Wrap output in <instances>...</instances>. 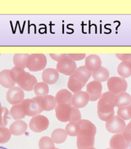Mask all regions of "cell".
Instances as JSON below:
<instances>
[{
	"mask_svg": "<svg viewBox=\"0 0 131 149\" xmlns=\"http://www.w3.org/2000/svg\"><path fill=\"white\" fill-rule=\"evenodd\" d=\"M116 95L111 92H104L97 103V112L100 113H108L114 111V99Z\"/></svg>",
	"mask_w": 131,
	"mask_h": 149,
	"instance_id": "cell-1",
	"label": "cell"
},
{
	"mask_svg": "<svg viewBox=\"0 0 131 149\" xmlns=\"http://www.w3.org/2000/svg\"><path fill=\"white\" fill-rule=\"evenodd\" d=\"M48 60L45 55L42 53L30 54L27 60L26 68L31 72H38L45 68Z\"/></svg>",
	"mask_w": 131,
	"mask_h": 149,
	"instance_id": "cell-2",
	"label": "cell"
},
{
	"mask_svg": "<svg viewBox=\"0 0 131 149\" xmlns=\"http://www.w3.org/2000/svg\"><path fill=\"white\" fill-rule=\"evenodd\" d=\"M16 83L23 91H32L34 90L35 86L37 83V79L34 75L24 71L17 76Z\"/></svg>",
	"mask_w": 131,
	"mask_h": 149,
	"instance_id": "cell-3",
	"label": "cell"
},
{
	"mask_svg": "<svg viewBox=\"0 0 131 149\" xmlns=\"http://www.w3.org/2000/svg\"><path fill=\"white\" fill-rule=\"evenodd\" d=\"M77 68L76 62L72 60L67 54H66L61 60H59L56 65V70L59 73L69 76L74 74Z\"/></svg>",
	"mask_w": 131,
	"mask_h": 149,
	"instance_id": "cell-4",
	"label": "cell"
},
{
	"mask_svg": "<svg viewBox=\"0 0 131 149\" xmlns=\"http://www.w3.org/2000/svg\"><path fill=\"white\" fill-rule=\"evenodd\" d=\"M107 86H108L109 92L114 94V95H117L120 93L125 92V91L127 90L128 84L125 79L122 77L113 76V77L109 78L107 83Z\"/></svg>",
	"mask_w": 131,
	"mask_h": 149,
	"instance_id": "cell-5",
	"label": "cell"
},
{
	"mask_svg": "<svg viewBox=\"0 0 131 149\" xmlns=\"http://www.w3.org/2000/svg\"><path fill=\"white\" fill-rule=\"evenodd\" d=\"M95 136L91 132L80 130L77 136V149H90L94 147Z\"/></svg>",
	"mask_w": 131,
	"mask_h": 149,
	"instance_id": "cell-6",
	"label": "cell"
},
{
	"mask_svg": "<svg viewBox=\"0 0 131 149\" xmlns=\"http://www.w3.org/2000/svg\"><path fill=\"white\" fill-rule=\"evenodd\" d=\"M29 128L32 132H41L47 130L49 126L48 118L41 114L32 117L29 121Z\"/></svg>",
	"mask_w": 131,
	"mask_h": 149,
	"instance_id": "cell-7",
	"label": "cell"
},
{
	"mask_svg": "<svg viewBox=\"0 0 131 149\" xmlns=\"http://www.w3.org/2000/svg\"><path fill=\"white\" fill-rule=\"evenodd\" d=\"M6 100L13 106L19 105L25 100V93L19 86H14L6 92Z\"/></svg>",
	"mask_w": 131,
	"mask_h": 149,
	"instance_id": "cell-8",
	"label": "cell"
},
{
	"mask_svg": "<svg viewBox=\"0 0 131 149\" xmlns=\"http://www.w3.org/2000/svg\"><path fill=\"white\" fill-rule=\"evenodd\" d=\"M37 103L40 106V111H51L52 109H55L57 103L55 102V98L52 95H46L43 97L36 96L33 97Z\"/></svg>",
	"mask_w": 131,
	"mask_h": 149,
	"instance_id": "cell-9",
	"label": "cell"
},
{
	"mask_svg": "<svg viewBox=\"0 0 131 149\" xmlns=\"http://www.w3.org/2000/svg\"><path fill=\"white\" fill-rule=\"evenodd\" d=\"M125 127V120L119 117V116H113L109 120L106 122V129L111 133L118 134L123 132Z\"/></svg>",
	"mask_w": 131,
	"mask_h": 149,
	"instance_id": "cell-10",
	"label": "cell"
},
{
	"mask_svg": "<svg viewBox=\"0 0 131 149\" xmlns=\"http://www.w3.org/2000/svg\"><path fill=\"white\" fill-rule=\"evenodd\" d=\"M21 109L26 116L34 117L36 115L40 114V109L39 105L33 98H27L21 103Z\"/></svg>",
	"mask_w": 131,
	"mask_h": 149,
	"instance_id": "cell-11",
	"label": "cell"
},
{
	"mask_svg": "<svg viewBox=\"0 0 131 149\" xmlns=\"http://www.w3.org/2000/svg\"><path fill=\"white\" fill-rule=\"evenodd\" d=\"M103 86L101 83L97 81H92L86 86V92L89 96V101L95 102L100 99L102 95Z\"/></svg>",
	"mask_w": 131,
	"mask_h": 149,
	"instance_id": "cell-12",
	"label": "cell"
},
{
	"mask_svg": "<svg viewBox=\"0 0 131 149\" xmlns=\"http://www.w3.org/2000/svg\"><path fill=\"white\" fill-rule=\"evenodd\" d=\"M55 116L59 121L66 122L70 121L72 113V105L70 104H61L55 107Z\"/></svg>",
	"mask_w": 131,
	"mask_h": 149,
	"instance_id": "cell-13",
	"label": "cell"
},
{
	"mask_svg": "<svg viewBox=\"0 0 131 149\" xmlns=\"http://www.w3.org/2000/svg\"><path fill=\"white\" fill-rule=\"evenodd\" d=\"M89 102V96H88L87 92L81 91L74 93L72 96L71 105L74 107H76L77 109L83 108L88 105Z\"/></svg>",
	"mask_w": 131,
	"mask_h": 149,
	"instance_id": "cell-14",
	"label": "cell"
},
{
	"mask_svg": "<svg viewBox=\"0 0 131 149\" xmlns=\"http://www.w3.org/2000/svg\"><path fill=\"white\" fill-rule=\"evenodd\" d=\"M85 67L90 72H95L98 71L102 67V61L99 56L92 54L85 57Z\"/></svg>",
	"mask_w": 131,
	"mask_h": 149,
	"instance_id": "cell-15",
	"label": "cell"
},
{
	"mask_svg": "<svg viewBox=\"0 0 131 149\" xmlns=\"http://www.w3.org/2000/svg\"><path fill=\"white\" fill-rule=\"evenodd\" d=\"M59 73L56 69L47 68L43 70L42 73V79L43 82L48 85H52L59 80Z\"/></svg>",
	"mask_w": 131,
	"mask_h": 149,
	"instance_id": "cell-16",
	"label": "cell"
},
{
	"mask_svg": "<svg viewBox=\"0 0 131 149\" xmlns=\"http://www.w3.org/2000/svg\"><path fill=\"white\" fill-rule=\"evenodd\" d=\"M111 149H127L129 144L123 136V135L118 133L114 135L109 142Z\"/></svg>",
	"mask_w": 131,
	"mask_h": 149,
	"instance_id": "cell-17",
	"label": "cell"
},
{
	"mask_svg": "<svg viewBox=\"0 0 131 149\" xmlns=\"http://www.w3.org/2000/svg\"><path fill=\"white\" fill-rule=\"evenodd\" d=\"M73 75L77 79V80L80 81L85 86L89 79V78L92 76V72L87 70V68L85 66H81L77 68V70L73 74Z\"/></svg>",
	"mask_w": 131,
	"mask_h": 149,
	"instance_id": "cell-18",
	"label": "cell"
},
{
	"mask_svg": "<svg viewBox=\"0 0 131 149\" xmlns=\"http://www.w3.org/2000/svg\"><path fill=\"white\" fill-rule=\"evenodd\" d=\"M72 93L66 89H61L57 92L56 95L54 96L55 102L57 105L61 104H70L71 105Z\"/></svg>",
	"mask_w": 131,
	"mask_h": 149,
	"instance_id": "cell-19",
	"label": "cell"
},
{
	"mask_svg": "<svg viewBox=\"0 0 131 149\" xmlns=\"http://www.w3.org/2000/svg\"><path fill=\"white\" fill-rule=\"evenodd\" d=\"M27 128L28 125L25 121H23L22 120H17L11 124L10 127V131L11 134L14 136H21L26 132Z\"/></svg>",
	"mask_w": 131,
	"mask_h": 149,
	"instance_id": "cell-20",
	"label": "cell"
},
{
	"mask_svg": "<svg viewBox=\"0 0 131 149\" xmlns=\"http://www.w3.org/2000/svg\"><path fill=\"white\" fill-rule=\"evenodd\" d=\"M15 82L12 80L11 77L10 75V70L5 69L0 72V85L5 88L10 89L11 87L15 86Z\"/></svg>",
	"mask_w": 131,
	"mask_h": 149,
	"instance_id": "cell-21",
	"label": "cell"
},
{
	"mask_svg": "<svg viewBox=\"0 0 131 149\" xmlns=\"http://www.w3.org/2000/svg\"><path fill=\"white\" fill-rule=\"evenodd\" d=\"M131 95L126 92H123L116 95L114 99V106L118 108L130 106Z\"/></svg>",
	"mask_w": 131,
	"mask_h": 149,
	"instance_id": "cell-22",
	"label": "cell"
},
{
	"mask_svg": "<svg viewBox=\"0 0 131 149\" xmlns=\"http://www.w3.org/2000/svg\"><path fill=\"white\" fill-rule=\"evenodd\" d=\"M117 72L123 79L130 77L131 75V63L129 61H122L117 68Z\"/></svg>",
	"mask_w": 131,
	"mask_h": 149,
	"instance_id": "cell-23",
	"label": "cell"
},
{
	"mask_svg": "<svg viewBox=\"0 0 131 149\" xmlns=\"http://www.w3.org/2000/svg\"><path fill=\"white\" fill-rule=\"evenodd\" d=\"M109 71L104 67H101L98 71L92 73V76L95 81L97 82H106L109 79Z\"/></svg>",
	"mask_w": 131,
	"mask_h": 149,
	"instance_id": "cell-24",
	"label": "cell"
},
{
	"mask_svg": "<svg viewBox=\"0 0 131 149\" xmlns=\"http://www.w3.org/2000/svg\"><path fill=\"white\" fill-rule=\"evenodd\" d=\"M68 135L66 134L65 129H56L51 133V139L54 141V143H64L67 138Z\"/></svg>",
	"mask_w": 131,
	"mask_h": 149,
	"instance_id": "cell-25",
	"label": "cell"
},
{
	"mask_svg": "<svg viewBox=\"0 0 131 149\" xmlns=\"http://www.w3.org/2000/svg\"><path fill=\"white\" fill-rule=\"evenodd\" d=\"M29 55L28 53H17L14 55L13 62L16 67L25 69L26 68V63Z\"/></svg>",
	"mask_w": 131,
	"mask_h": 149,
	"instance_id": "cell-26",
	"label": "cell"
},
{
	"mask_svg": "<svg viewBox=\"0 0 131 149\" xmlns=\"http://www.w3.org/2000/svg\"><path fill=\"white\" fill-rule=\"evenodd\" d=\"M67 86H68L69 90L70 91L76 93V92L81 91V89L84 87V85L81 83L80 81L77 80V79L72 74L69 78L68 83H67Z\"/></svg>",
	"mask_w": 131,
	"mask_h": 149,
	"instance_id": "cell-27",
	"label": "cell"
},
{
	"mask_svg": "<svg viewBox=\"0 0 131 149\" xmlns=\"http://www.w3.org/2000/svg\"><path fill=\"white\" fill-rule=\"evenodd\" d=\"M77 123H78L79 126H80V130L91 132L94 136H96V133H97V127L95 126L94 124L91 122L90 120H80Z\"/></svg>",
	"mask_w": 131,
	"mask_h": 149,
	"instance_id": "cell-28",
	"label": "cell"
},
{
	"mask_svg": "<svg viewBox=\"0 0 131 149\" xmlns=\"http://www.w3.org/2000/svg\"><path fill=\"white\" fill-rule=\"evenodd\" d=\"M10 115L11 116L13 119L15 120H22L23 118L26 117V115L21 109V104L19 105H15L11 107V109L10 110Z\"/></svg>",
	"mask_w": 131,
	"mask_h": 149,
	"instance_id": "cell-29",
	"label": "cell"
},
{
	"mask_svg": "<svg viewBox=\"0 0 131 149\" xmlns=\"http://www.w3.org/2000/svg\"><path fill=\"white\" fill-rule=\"evenodd\" d=\"M34 93L37 96L43 97L48 95L49 93V86L48 84H47L44 82L37 83L34 87Z\"/></svg>",
	"mask_w": 131,
	"mask_h": 149,
	"instance_id": "cell-30",
	"label": "cell"
},
{
	"mask_svg": "<svg viewBox=\"0 0 131 149\" xmlns=\"http://www.w3.org/2000/svg\"><path fill=\"white\" fill-rule=\"evenodd\" d=\"M65 131L68 136H77V135L80 132V126L77 122H70L66 126Z\"/></svg>",
	"mask_w": 131,
	"mask_h": 149,
	"instance_id": "cell-31",
	"label": "cell"
},
{
	"mask_svg": "<svg viewBox=\"0 0 131 149\" xmlns=\"http://www.w3.org/2000/svg\"><path fill=\"white\" fill-rule=\"evenodd\" d=\"M39 148L40 149H54V143L52 139L48 136H43L39 141Z\"/></svg>",
	"mask_w": 131,
	"mask_h": 149,
	"instance_id": "cell-32",
	"label": "cell"
},
{
	"mask_svg": "<svg viewBox=\"0 0 131 149\" xmlns=\"http://www.w3.org/2000/svg\"><path fill=\"white\" fill-rule=\"evenodd\" d=\"M117 116H119L121 119L123 120H130L131 119V106H125V107H121L118 109L117 111Z\"/></svg>",
	"mask_w": 131,
	"mask_h": 149,
	"instance_id": "cell-33",
	"label": "cell"
},
{
	"mask_svg": "<svg viewBox=\"0 0 131 149\" xmlns=\"http://www.w3.org/2000/svg\"><path fill=\"white\" fill-rule=\"evenodd\" d=\"M11 132L6 127L0 126V143H7L11 138Z\"/></svg>",
	"mask_w": 131,
	"mask_h": 149,
	"instance_id": "cell-34",
	"label": "cell"
},
{
	"mask_svg": "<svg viewBox=\"0 0 131 149\" xmlns=\"http://www.w3.org/2000/svg\"><path fill=\"white\" fill-rule=\"evenodd\" d=\"M8 115L9 110L6 107H2L0 110V126L6 127V125L8 123Z\"/></svg>",
	"mask_w": 131,
	"mask_h": 149,
	"instance_id": "cell-35",
	"label": "cell"
},
{
	"mask_svg": "<svg viewBox=\"0 0 131 149\" xmlns=\"http://www.w3.org/2000/svg\"><path fill=\"white\" fill-rule=\"evenodd\" d=\"M81 120V114L79 109H77L76 107L72 106V113L70 122H78L79 120Z\"/></svg>",
	"mask_w": 131,
	"mask_h": 149,
	"instance_id": "cell-36",
	"label": "cell"
},
{
	"mask_svg": "<svg viewBox=\"0 0 131 149\" xmlns=\"http://www.w3.org/2000/svg\"><path fill=\"white\" fill-rule=\"evenodd\" d=\"M122 135L126 141V143L130 144L131 143V121H130L128 125H125V129L122 132Z\"/></svg>",
	"mask_w": 131,
	"mask_h": 149,
	"instance_id": "cell-37",
	"label": "cell"
},
{
	"mask_svg": "<svg viewBox=\"0 0 131 149\" xmlns=\"http://www.w3.org/2000/svg\"><path fill=\"white\" fill-rule=\"evenodd\" d=\"M25 71V69L21 68L19 67H13L10 70V75L11 77L12 80L16 83V79H17V76L20 74L21 72H22Z\"/></svg>",
	"mask_w": 131,
	"mask_h": 149,
	"instance_id": "cell-38",
	"label": "cell"
},
{
	"mask_svg": "<svg viewBox=\"0 0 131 149\" xmlns=\"http://www.w3.org/2000/svg\"><path fill=\"white\" fill-rule=\"evenodd\" d=\"M97 115L101 120H103V121H108L111 119L113 116L114 115V111H112L111 113H98L97 112Z\"/></svg>",
	"mask_w": 131,
	"mask_h": 149,
	"instance_id": "cell-39",
	"label": "cell"
},
{
	"mask_svg": "<svg viewBox=\"0 0 131 149\" xmlns=\"http://www.w3.org/2000/svg\"><path fill=\"white\" fill-rule=\"evenodd\" d=\"M67 55L74 61H80V60H84L86 57V55L85 53H81V54H72V53H70V54Z\"/></svg>",
	"mask_w": 131,
	"mask_h": 149,
	"instance_id": "cell-40",
	"label": "cell"
},
{
	"mask_svg": "<svg viewBox=\"0 0 131 149\" xmlns=\"http://www.w3.org/2000/svg\"><path fill=\"white\" fill-rule=\"evenodd\" d=\"M116 57L119 60L122 61H129L131 57L130 53H126V54H123V53H117L115 54Z\"/></svg>",
	"mask_w": 131,
	"mask_h": 149,
	"instance_id": "cell-41",
	"label": "cell"
},
{
	"mask_svg": "<svg viewBox=\"0 0 131 149\" xmlns=\"http://www.w3.org/2000/svg\"><path fill=\"white\" fill-rule=\"evenodd\" d=\"M65 53H50V56L51 59H53L55 61H59L65 56Z\"/></svg>",
	"mask_w": 131,
	"mask_h": 149,
	"instance_id": "cell-42",
	"label": "cell"
},
{
	"mask_svg": "<svg viewBox=\"0 0 131 149\" xmlns=\"http://www.w3.org/2000/svg\"><path fill=\"white\" fill-rule=\"evenodd\" d=\"M127 149H131V143L129 144V146H128V148Z\"/></svg>",
	"mask_w": 131,
	"mask_h": 149,
	"instance_id": "cell-43",
	"label": "cell"
},
{
	"mask_svg": "<svg viewBox=\"0 0 131 149\" xmlns=\"http://www.w3.org/2000/svg\"><path fill=\"white\" fill-rule=\"evenodd\" d=\"M0 149H7L6 148H4V147H0Z\"/></svg>",
	"mask_w": 131,
	"mask_h": 149,
	"instance_id": "cell-44",
	"label": "cell"
},
{
	"mask_svg": "<svg viewBox=\"0 0 131 149\" xmlns=\"http://www.w3.org/2000/svg\"><path fill=\"white\" fill-rule=\"evenodd\" d=\"M2 107H3V106H2V105H1V102H0V110H1V109H2Z\"/></svg>",
	"mask_w": 131,
	"mask_h": 149,
	"instance_id": "cell-45",
	"label": "cell"
},
{
	"mask_svg": "<svg viewBox=\"0 0 131 149\" xmlns=\"http://www.w3.org/2000/svg\"><path fill=\"white\" fill-rule=\"evenodd\" d=\"M90 149H96V148H90Z\"/></svg>",
	"mask_w": 131,
	"mask_h": 149,
	"instance_id": "cell-46",
	"label": "cell"
},
{
	"mask_svg": "<svg viewBox=\"0 0 131 149\" xmlns=\"http://www.w3.org/2000/svg\"><path fill=\"white\" fill-rule=\"evenodd\" d=\"M54 149H59V148H54Z\"/></svg>",
	"mask_w": 131,
	"mask_h": 149,
	"instance_id": "cell-47",
	"label": "cell"
},
{
	"mask_svg": "<svg viewBox=\"0 0 131 149\" xmlns=\"http://www.w3.org/2000/svg\"><path fill=\"white\" fill-rule=\"evenodd\" d=\"M107 149H111V148H107Z\"/></svg>",
	"mask_w": 131,
	"mask_h": 149,
	"instance_id": "cell-48",
	"label": "cell"
},
{
	"mask_svg": "<svg viewBox=\"0 0 131 149\" xmlns=\"http://www.w3.org/2000/svg\"><path fill=\"white\" fill-rule=\"evenodd\" d=\"M130 106H131V104H130Z\"/></svg>",
	"mask_w": 131,
	"mask_h": 149,
	"instance_id": "cell-49",
	"label": "cell"
},
{
	"mask_svg": "<svg viewBox=\"0 0 131 149\" xmlns=\"http://www.w3.org/2000/svg\"><path fill=\"white\" fill-rule=\"evenodd\" d=\"M0 56H1V54H0Z\"/></svg>",
	"mask_w": 131,
	"mask_h": 149,
	"instance_id": "cell-50",
	"label": "cell"
}]
</instances>
